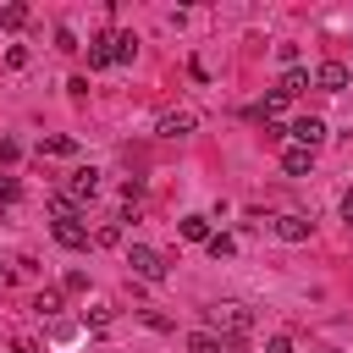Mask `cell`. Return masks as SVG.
Masks as SVG:
<instances>
[{"label": "cell", "instance_id": "obj_2", "mask_svg": "<svg viewBox=\"0 0 353 353\" xmlns=\"http://www.w3.org/2000/svg\"><path fill=\"white\" fill-rule=\"evenodd\" d=\"M127 265H132V276H138V281H165V259H160L154 248H143V243H132V248H127Z\"/></svg>", "mask_w": 353, "mask_h": 353}, {"label": "cell", "instance_id": "obj_22", "mask_svg": "<svg viewBox=\"0 0 353 353\" xmlns=\"http://www.w3.org/2000/svg\"><path fill=\"white\" fill-rule=\"evenodd\" d=\"M276 61L292 72V66H298V44H276Z\"/></svg>", "mask_w": 353, "mask_h": 353}, {"label": "cell", "instance_id": "obj_6", "mask_svg": "<svg viewBox=\"0 0 353 353\" xmlns=\"http://www.w3.org/2000/svg\"><path fill=\"white\" fill-rule=\"evenodd\" d=\"M105 66H121L116 61V33H94L88 39V72H105Z\"/></svg>", "mask_w": 353, "mask_h": 353}, {"label": "cell", "instance_id": "obj_28", "mask_svg": "<svg viewBox=\"0 0 353 353\" xmlns=\"http://www.w3.org/2000/svg\"><path fill=\"white\" fill-rule=\"evenodd\" d=\"M342 221H347V226H353V188H347V193H342Z\"/></svg>", "mask_w": 353, "mask_h": 353}, {"label": "cell", "instance_id": "obj_17", "mask_svg": "<svg viewBox=\"0 0 353 353\" xmlns=\"http://www.w3.org/2000/svg\"><path fill=\"white\" fill-rule=\"evenodd\" d=\"M204 248H210V259H232V254H237V243H232L226 232H215V237H210Z\"/></svg>", "mask_w": 353, "mask_h": 353}, {"label": "cell", "instance_id": "obj_3", "mask_svg": "<svg viewBox=\"0 0 353 353\" xmlns=\"http://www.w3.org/2000/svg\"><path fill=\"white\" fill-rule=\"evenodd\" d=\"M50 232H55L61 248H88V226H83V215H55Z\"/></svg>", "mask_w": 353, "mask_h": 353}, {"label": "cell", "instance_id": "obj_23", "mask_svg": "<svg viewBox=\"0 0 353 353\" xmlns=\"http://www.w3.org/2000/svg\"><path fill=\"white\" fill-rule=\"evenodd\" d=\"M6 66H11V72H22V66H28V50H22V44H11V50H6Z\"/></svg>", "mask_w": 353, "mask_h": 353}, {"label": "cell", "instance_id": "obj_25", "mask_svg": "<svg viewBox=\"0 0 353 353\" xmlns=\"http://www.w3.org/2000/svg\"><path fill=\"white\" fill-rule=\"evenodd\" d=\"M50 336H55V342H72V336H77V325H72V320H55V325H50Z\"/></svg>", "mask_w": 353, "mask_h": 353}, {"label": "cell", "instance_id": "obj_11", "mask_svg": "<svg viewBox=\"0 0 353 353\" xmlns=\"http://www.w3.org/2000/svg\"><path fill=\"white\" fill-rule=\"evenodd\" d=\"M176 232H182V237H188V243H210V237H215V232H210V221H204V215H182V221H176Z\"/></svg>", "mask_w": 353, "mask_h": 353}, {"label": "cell", "instance_id": "obj_26", "mask_svg": "<svg viewBox=\"0 0 353 353\" xmlns=\"http://www.w3.org/2000/svg\"><path fill=\"white\" fill-rule=\"evenodd\" d=\"M55 44H61V50H83V44H77V33H72V28H55Z\"/></svg>", "mask_w": 353, "mask_h": 353}, {"label": "cell", "instance_id": "obj_9", "mask_svg": "<svg viewBox=\"0 0 353 353\" xmlns=\"http://www.w3.org/2000/svg\"><path fill=\"white\" fill-rule=\"evenodd\" d=\"M154 127H160V138H188V132L199 127V116H193V110H165Z\"/></svg>", "mask_w": 353, "mask_h": 353}, {"label": "cell", "instance_id": "obj_14", "mask_svg": "<svg viewBox=\"0 0 353 353\" xmlns=\"http://www.w3.org/2000/svg\"><path fill=\"white\" fill-rule=\"evenodd\" d=\"M33 309H39L44 320H55V314H61V287H44V292L33 298Z\"/></svg>", "mask_w": 353, "mask_h": 353}, {"label": "cell", "instance_id": "obj_21", "mask_svg": "<svg viewBox=\"0 0 353 353\" xmlns=\"http://www.w3.org/2000/svg\"><path fill=\"white\" fill-rule=\"evenodd\" d=\"M11 160H22V143L17 138H0V165H11Z\"/></svg>", "mask_w": 353, "mask_h": 353}, {"label": "cell", "instance_id": "obj_20", "mask_svg": "<svg viewBox=\"0 0 353 353\" xmlns=\"http://www.w3.org/2000/svg\"><path fill=\"white\" fill-rule=\"evenodd\" d=\"M22 199V182L17 176H0V204H17Z\"/></svg>", "mask_w": 353, "mask_h": 353}, {"label": "cell", "instance_id": "obj_5", "mask_svg": "<svg viewBox=\"0 0 353 353\" xmlns=\"http://www.w3.org/2000/svg\"><path fill=\"white\" fill-rule=\"evenodd\" d=\"M94 193H99V171H94V165H77V171L66 176V199H72V204H88Z\"/></svg>", "mask_w": 353, "mask_h": 353}, {"label": "cell", "instance_id": "obj_24", "mask_svg": "<svg viewBox=\"0 0 353 353\" xmlns=\"http://www.w3.org/2000/svg\"><path fill=\"white\" fill-rule=\"evenodd\" d=\"M83 287H88V276H83V270H66V281H61V292H83Z\"/></svg>", "mask_w": 353, "mask_h": 353}, {"label": "cell", "instance_id": "obj_8", "mask_svg": "<svg viewBox=\"0 0 353 353\" xmlns=\"http://www.w3.org/2000/svg\"><path fill=\"white\" fill-rule=\"evenodd\" d=\"M270 232H276L281 243H309L314 221H309V215H276V221H270Z\"/></svg>", "mask_w": 353, "mask_h": 353}, {"label": "cell", "instance_id": "obj_7", "mask_svg": "<svg viewBox=\"0 0 353 353\" xmlns=\"http://www.w3.org/2000/svg\"><path fill=\"white\" fill-rule=\"evenodd\" d=\"M347 77H353L347 61H320V66H314V88H325V94H342Z\"/></svg>", "mask_w": 353, "mask_h": 353}, {"label": "cell", "instance_id": "obj_19", "mask_svg": "<svg viewBox=\"0 0 353 353\" xmlns=\"http://www.w3.org/2000/svg\"><path fill=\"white\" fill-rule=\"evenodd\" d=\"M132 55H138V39H132V33H116V61H121V66H127V61H132Z\"/></svg>", "mask_w": 353, "mask_h": 353}, {"label": "cell", "instance_id": "obj_18", "mask_svg": "<svg viewBox=\"0 0 353 353\" xmlns=\"http://www.w3.org/2000/svg\"><path fill=\"white\" fill-rule=\"evenodd\" d=\"M94 243H99V248H116V243H121V221H105V226L94 232Z\"/></svg>", "mask_w": 353, "mask_h": 353}, {"label": "cell", "instance_id": "obj_16", "mask_svg": "<svg viewBox=\"0 0 353 353\" xmlns=\"http://www.w3.org/2000/svg\"><path fill=\"white\" fill-rule=\"evenodd\" d=\"M0 28H6V33L28 28V6H0Z\"/></svg>", "mask_w": 353, "mask_h": 353}, {"label": "cell", "instance_id": "obj_27", "mask_svg": "<svg viewBox=\"0 0 353 353\" xmlns=\"http://www.w3.org/2000/svg\"><path fill=\"white\" fill-rule=\"evenodd\" d=\"M265 353H298V347H292L287 336H270V342H265Z\"/></svg>", "mask_w": 353, "mask_h": 353}, {"label": "cell", "instance_id": "obj_29", "mask_svg": "<svg viewBox=\"0 0 353 353\" xmlns=\"http://www.w3.org/2000/svg\"><path fill=\"white\" fill-rule=\"evenodd\" d=\"M320 353H336V347H320Z\"/></svg>", "mask_w": 353, "mask_h": 353}, {"label": "cell", "instance_id": "obj_13", "mask_svg": "<svg viewBox=\"0 0 353 353\" xmlns=\"http://www.w3.org/2000/svg\"><path fill=\"white\" fill-rule=\"evenodd\" d=\"M309 83H314V77H309V72H303V66H292V72H281V83H276V88H281V94H287V99H292V94H303V88H309Z\"/></svg>", "mask_w": 353, "mask_h": 353}, {"label": "cell", "instance_id": "obj_4", "mask_svg": "<svg viewBox=\"0 0 353 353\" xmlns=\"http://www.w3.org/2000/svg\"><path fill=\"white\" fill-rule=\"evenodd\" d=\"M287 138H292L298 149H320V143H325V121H320V116H298V121L287 127Z\"/></svg>", "mask_w": 353, "mask_h": 353}, {"label": "cell", "instance_id": "obj_1", "mask_svg": "<svg viewBox=\"0 0 353 353\" xmlns=\"http://www.w3.org/2000/svg\"><path fill=\"white\" fill-rule=\"evenodd\" d=\"M204 331H215L226 347H243V336L254 331V309L248 303H210L204 309Z\"/></svg>", "mask_w": 353, "mask_h": 353}, {"label": "cell", "instance_id": "obj_12", "mask_svg": "<svg viewBox=\"0 0 353 353\" xmlns=\"http://www.w3.org/2000/svg\"><path fill=\"white\" fill-rule=\"evenodd\" d=\"M39 154H55V160H66V154H77V138H66V132H55V138H39Z\"/></svg>", "mask_w": 353, "mask_h": 353}, {"label": "cell", "instance_id": "obj_15", "mask_svg": "<svg viewBox=\"0 0 353 353\" xmlns=\"http://www.w3.org/2000/svg\"><path fill=\"white\" fill-rule=\"evenodd\" d=\"M221 347H226V342H221L215 331H193V336H188V353H221Z\"/></svg>", "mask_w": 353, "mask_h": 353}, {"label": "cell", "instance_id": "obj_10", "mask_svg": "<svg viewBox=\"0 0 353 353\" xmlns=\"http://www.w3.org/2000/svg\"><path fill=\"white\" fill-rule=\"evenodd\" d=\"M281 171H287V176H309V171H314V149L287 143V149H281Z\"/></svg>", "mask_w": 353, "mask_h": 353}]
</instances>
